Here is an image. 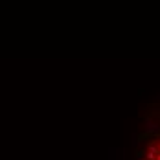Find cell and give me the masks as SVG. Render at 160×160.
Listing matches in <instances>:
<instances>
[{
	"label": "cell",
	"instance_id": "6da1fadb",
	"mask_svg": "<svg viewBox=\"0 0 160 160\" xmlns=\"http://www.w3.org/2000/svg\"><path fill=\"white\" fill-rule=\"evenodd\" d=\"M145 157H147V160H157V155H155V153H151V151H147V153H145Z\"/></svg>",
	"mask_w": 160,
	"mask_h": 160
},
{
	"label": "cell",
	"instance_id": "7a4b0ae2",
	"mask_svg": "<svg viewBox=\"0 0 160 160\" xmlns=\"http://www.w3.org/2000/svg\"><path fill=\"white\" fill-rule=\"evenodd\" d=\"M157 160H160V153H158V155H157Z\"/></svg>",
	"mask_w": 160,
	"mask_h": 160
}]
</instances>
